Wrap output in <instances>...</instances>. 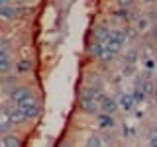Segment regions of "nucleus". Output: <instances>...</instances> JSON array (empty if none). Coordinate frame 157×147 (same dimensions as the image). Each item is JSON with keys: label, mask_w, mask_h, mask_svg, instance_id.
I'll list each match as a JSON object with an SVG mask.
<instances>
[{"label": "nucleus", "mask_w": 157, "mask_h": 147, "mask_svg": "<svg viewBox=\"0 0 157 147\" xmlns=\"http://www.w3.org/2000/svg\"><path fill=\"white\" fill-rule=\"evenodd\" d=\"M104 96L100 92V86H85L81 90V110L86 112V114H94L98 110V102Z\"/></svg>", "instance_id": "nucleus-1"}, {"label": "nucleus", "mask_w": 157, "mask_h": 147, "mask_svg": "<svg viewBox=\"0 0 157 147\" xmlns=\"http://www.w3.org/2000/svg\"><path fill=\"white\" fill-rule=\"evenodd\" d=\"M104 45L108 49H112L114 53H120L122 47H124L126 43V36H124V29H108L106 37H104Z\"/></svg>", "instance_id": "nucleus-2"}, {"label": "nucleus", "mask_w": 157, "mask_h": 147, "mask_svg": "<svg viewBox=\"0 0 157 147\" xmlns=\"http://www.w3.org/2000/svg\"><path fill=\"white\" fill-rule=\"evenodd\" d=\"M2 116H4V120H8L12 126L26 122V116L22 114V110H20L18 104H14V102H10V104L2 106Z\"/></svg>", "instance_id": "nucleus-3"}, {"label": "nucleus", "mask_w": 157, "mask_h": 147, "mask_svg": "<svg viewBox=\"0 0 157 147\" xmlns=\"http://www.w3.org/2000/svg\"><path fill=\"white\" fill-rule=\"evenodd\" d=\"M90 53H92V57L100 59V61H104V63L114 61V57H116V53L112 51V49H108L102 41H94V43H92V45H90Z\"/></svg>", "instance_id": "nucleus-4"}, {"label": "nucleus", "mask_w": 157, "mask_h": 147, "mask_svg": "<svg viewBox=\"0 0 157 147\" xmlns=\"http://www.w3.org/2000/svg\"><path fill=\"white\" fill-rule=\"evenodd\" d=\"M18 108L22 110V114L26 116V120H33V118H37L41 114V106H39V102L33 100V98H28V100L20 102Z\"/></svg>", "instance_id": "nucleus-5"}, {"label": "nucleus", "mask_w": 157, "mask_h": 147, "mask_svg": "<svg viewBox=\"0 0 157 147\" xmlns=\"http://www.w3.org/2000/svg\"><path fill=\"white\" fill-rule=\"evenodd\" d=\"M10 102H14V104H20V102L28 100V98H32V90H29L28 86H12L10 88Z\"/></svg>", "instance_id": "nucleus-6"}, {"label": "nucleus", "mask_w": 157, "mask_h": 147, "mask_svg": "<svg viewBox=\"0 0 157 147\" xmlns=\"http://www.w3.org/2000/svg\"><path fill=\"white\" fill-rule=\"evenodd\" d=\"M98 110H102L104 114H114L118 110V100L112 96H102L100 102H98Z\"/></svg>", "instance_id": "nucleus-7"}, {"label": "nucleus", "mask_w": 157, "mask_h": 147, "mask_svg": "<svg viewBox=\"0 0 157 147\" xmlns=\"http://www.w3.org/2000/svg\"><path fill=\"white\" fill-rule=\"evenodd\" d=\"M0 18L2 20H16L18 18V8H14L12 4H4V6H0Z\"/></svg>", "instance_id": "nucleus-8"}, {"label": "nucleus", "mask_w": 157, "mask_h": 147, "mask_svg": "<svg viewBox=\"0 0 157 147\" xmlns=\"http://www.w3.org/2000/svg\"><path fill=\"white\" fill-rule=\"evenodd\" d=\"M136 106L134 98H132V94H122L120 98H118V108H122L124 112H132Z\"/></svg>", "instance_id": "nucleus-9"}, {"label": "nucleus", "mask_w": 157, "mask_h": 147, "mask_svg": "<svg viewBox=\"0 0 157 147\" xmlns=\"http://www.w3.org/2000/svg\"><path fill=\"white\" fill-rule=\"evenodd\" d=\"M10 67H12V61H10V53H8V49H0V75L8 73V71H10Z\"/></svg>", "instance_id": "nucleus-10"}, {"label": "nucleus", "mask_w": 157, "mask_h": 147, "mask_svg": "<svg viewBox=\"0 0 157 147\" xmlns=\"http://www.w3.org/2000/svg\"><path fill=\"white\" fill-rule=\"evenodd\" d=\"M134 28H136L140 33L149 32V28H151L149 18H145V16H137V18H134Z\"/></svg>", "instance_id": "nucleus-11"}, {"label": "nucleus", "mask_w": 157, "mask_h": 147, "mask_svg": "<svg viewBox=\"0 0 157 147\" xmlns=\"http://www.w3.org/2000/svg\"><path fill=\"white\" fill-rule=\"evenodd\" d=\"M112 18H116V20H124V22H130V20H134L136 16L132 14V10L130 8H118L112 12Z\"/></svg>", "instance_id": "nucleus-12"}, {"label": "nucleus", "mask_w": 157, "mask_h": 147, "mask_svg": "<svg viewBox=\"0 0 157 147\" xmlns=\"http://www.w3.org/2000/svg\"><path fill=\"white\" fill-rule=\"evenodd\" d=\"M0 143L2 145H8V147H18V145H22V141H20V137L18 135H14V134H4L2 137H0Z\"/></svg>", "instance_id": "nucleus-13"}, {"label": "nucleus", "mask_w": 157, "mask_h": 147, "mask_svg": "<svg viewBox=\"0 0 157 147\" xmlns=\"http://www.w3.org/2000/svg\"><path fill=\"white\" fill-rule=\"evenodd\" d=\"M98 126L104 127V130H108V127H114L116 122H114V118H112V114H102L100 120H98Z\"/></svg>", "instance_id": "nucleus-14"}, {"label": "nucleus", "mask_w": 157, "mask_h": 147, "mask_svg": "<svg viewBox=\"0 0 157 147\" xmlns=\"http://www.w3.org/2000/svg\"><path fill=\"white\" fill-rule=\"evenodd\" d=\"M32 71V61H28V59H22V61L16 63V73L20 75H26V73Z\"/></svg>", "instance_id": "nucleus-15"}, {"label": "nucleus", "mask_w": 157, "mask_h": 147, "mask_svg": "<svg viewBox=\"0 0 157 147\" xmlns=\"http://www.w3.org/2000/svg\"><path fill=\"white\" fill-rule=\"evenodd\" d=\"M108 26H96V29H94V41H104V37H106V33H108Z\"/></svg>", "instance_id": "nucleus-16"}, {"label": "nucleus", "mask_w": 157, "mask_h": 147, "mask_svg": "<svg viewBox=\"0 0 157 147\" xmlns=\"http://www.w3.org/2000/svg\"><path fill=\"white\" fill-rule=\"evenodd\" d=\"M132 98H134L136 104L144 102V100H145V90H144V88H140V86H136V88H134V92H132Z\"/></svg>", "instance_id": "nucleus-17"}, {"label": "nucleus", "mask_w": 157, "mask_h": 147, "mask_svg": "<svg viewBox=\"0 0 157 147\" xmlns=\"http://www.w3.org/2000/svg\"><path fill=\"white\" fill-rule=\"evenodd\" d=\"M137 29L136 28H130V26H126L124 29V36H126V41H136V37H137Z\"/></svg>", "instance_id": "nucleus-18"}, {"label": "nucleus", "mask_w": 157, "mask_h": 147, "mask_svg": "<svg viewBox=\"0 0 157 147\" xmlns=\"http://www.w3.org/2000/svg\"><path fill=\"white\" fill-rule=\"evenodd\" d=\"M136 59H137V51L136 49H130V51L126 53V57H124V61H126V65H132L134 67V63H136Z\"/></svg>", "instance_id": "nucleus-19"}, {"label": "nucleus", "mask_w": 157, "mask_h": 147, "mask_svg": "<svg viewBox=\"0 0 157 147\" xmlns=\"http://www.w3.org/2000/svg\"><path fill=\"white\" fill-rule=\"evenodd\" d=\"M10 127H12V124H10L8 120H0V135L8 134V131H10Z\"/></svg>", "instance_id": "nucleus-20"}, {"label": "nucleus", "mask_w": 157, "mask_h": 147, "mask_svg": "<svg viewBox=\"0 0 157 147\" xmlns=\"http://www.w3.org/2000/svg\"><path fill=\"white\" fill-rule=\"evenodd\" d=\"M86 145H88V147H92V145H102V139H100L98 135H90V137L86 139Z\"/></svg>", "instance_id": "nucleus-21"}, {"label": "nucleus", "mask_w": 157, "mask_h": 147, "mask_svg": "<svg viewBox=\"0 0 157 147\" xmlns=\"http://www.w3.org/2000/svg\"><path fill=\"white\" fill-rule=\"evenodd\" d=\"M134 2H136V0H116V4L120 8H132V6H134Z\"/></svg>", "instance_id": "nucleus-22"}, {"label": "nucleus", "mask_w": 157, "mask_h": 147, "mask_svg": "<svg viewBox=\"0 0 157 147\" xmlns=\"http://www.w3.org/2000/svg\"><path fill=\"white\" fill-rule=\"evenodd\" d=\"M151 37H153V41L157 43V26H153V28H151Z\"/></svg>", "instance_id": "nucleus-23"}, {"label": "nucleus", "mask_w": 157, "mask_h": 147, "mask_svg": "<svg viewBox=\"0 0 157 147\" xmlns=\"http://www.w3.org/2000/svg\"><path fill=\"white\" fill-rule=\"evenodd\" d=\"M12 0H0V6H4V4H10Z\"/></svg>", "instance_id": "nucleus-24"}, {"label": "nucleus", "mask_w": 157, "mask_h": 147, "mask_svg": "<svg viewBox=\"0 0 157 147\" xmlns=\"http://www.w3.org/2000/svg\"><path fill=\"white\" fill-rule=\"evenodd\" d=\"M145 4H153V2H157V0H144Z\"/></svg>", "instance_id": "nucleus-25"}, {"label": "nucleus", "mask_w": 157, "mask_h": 147, "mask_svg": "<svg viewBox=\"0 0 157 147\" xmlns=\"http://www.w3.org/2000/svg\"><path fill=\"white\" fill-rule=\"evenodd\" d=\"M20 2H24V4H26V2H32V0H20Z\"/></svg>", "instance_id": "nucleus-26"}, {"label": "nucleus", "mask_w": 157, "mask_h": 147, "mask_svg": "<svg viewBox=\"0 0 157 147\" xmlns=\"http://www.w3.org/2000/svg\"><path fill=\"white\" fill-rule=\"evenodd\" d=\"M155 96H157V88H155Z\"/></svg>", "instance_id": "nucleus-27"}, {"label": "nucleus", "mask_w": 157, "mask_h": 147, "mask_svg": "<svg viewBox=\"0 0 157 147\" xmlns=\"http://www.w3.org/2000/svg\"><path fill=\"white\" fill-rule=\"evenodd\" d=\"M155 120H157V112H155Z\"/></svg>", "instance_id": "nucleus-28"}, {"label": "nucleus", "mask_w": 157, "mask_h": 147, "mask_svg": "<svg viewBox=\"0 0 157 147\" xmlns=\"http://www.w3.org/2000/svg\"><path fill=\"white\" fill-rule=\"evenodd\" d=\"M0 88H2V85H0Z\"/></svg>", "instance_id": "nucleus-29"}]
</instances>
